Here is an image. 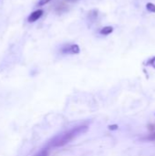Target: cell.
I'll return each mask as SVG.
<instances>
[{
	"instance_id": "cell-5",
	"label": "cell",
	"mask_w": 155,
	"mask_h": 156,
	"mask_svg": "<svg viewBox=\"0 0 155 156\" xmlns=\"http://www.w3.org/2000/svg\"><path fill=\"white\" fill-rule=\"evenodd\" d=\"M98 16V11L93 9V10H90L89 13H88V17L90 19V20H95V18H97Z\"/></svg>"
},
{
	"instance_id": "cell-3",
	"label": "cell",
	"mask_w": 155,
	"mask_h": 156,
	"mask_svg": "<svg viewBox=\"0 0 155 156\" xmlns=\"http://www.w3.org/2000/svg\"><path fill=\"white\" fill-rule=\"evenodd\" d=\"M42 15H43V10H42V9L36 10V11L32 12V13L29 15V16H28V18H27V21H28L29 23H33V22L37 21V19H39V18L42 16Z\"/></svg>"
},
{
	"instance_id": "cell-4",
	"label": "cell",
	"mask_w": 155,
	"mask_h": 156,
	"mask_svg": "<svg viewBox=\"0 0 155 156\" xmlns=\"http://www.w3.org/2000/svg\"><path fill=\"white\" fill-rule=\"evenodd\" d=\"M112 31H113V27H110V26L109 27H102L100 30V34L104 35V36H107V35L111 34Z\"/></svg>"
},
{
	"instance_id": "cell-1",
	"label": "cell",
	"mask_w": 155,
	"mask_h": 156,
	"mask_svg": "<svg viewBox=\"0 0 155 156\" xmlns=\"http://www.w3.org/2000/svg\"><path fill=\"white\" fill-rule=\"evenodd\" d=\"M89 130V126L88 125H79V126H75L64 133H61L58 135H56L54 138H52L50 140V142L48 143V146L50 148H59V147H63L66 144H69L71 141L75 140L77 137H79V135L87 133Z\"/></svg>"
},
{
	"instance_id": "cell-2",
	"label": "cell",
	"mask_w": 155,
	"mask_h": 156,
	"mask_svg": "<svg viewBox=\"0 0 155 156\" xmlns=\"http://www.w3.org/2000/svg\"><path fill=\"white\" fill-rule=\"evenodd\" d=\"M80 51L79 47L76 44H66L60 48V52L62 54H79Z\"/></svg>"
},
{
	"instance_id": "cell-12",
	"label": "cell",
	"mask_w": 155,
	"mask_h": 156,
	"mask_svg": "<svg viewBox=\"0 0 155 156\" xmlns=\"http://www.w3.org/2000/svg\"><path fill=\"white\" fill-rule=\"evenodd\" d=\"M119 126L118 125H111V126H109V129L110 130H118Z\"/></svg>"
},
{
	"instance_id": "cell-6",
	"label": "cell",
	"mask_w": 155,
	"mask_h": 156,
	"mask_svg": "<svg viewBox=\"0 0 155 156\" xmlns=\"http://www.w3.org/2000/svg\"><path fill=\"white\" fill-rule=\"evenodd\" d=\"M66 10H67V5L62 3H60L58 5L56 6V11L58 13H62V12H65Z\"/></svg>"
},
{
	"instance_id": "cell-8",
	"label": "cell",
	"mask_w": 155,
	"mask_h": 156,
	"mask_svg": "<svg viewBox=\"0 0 155 156\" xmlns=\"http://www.w3.org/2000/svg\"><path fill=\"white\" fill-rule=\"evenodd\" d=\"M146 8L149 12L151 13H155V5L153 3H148L146 5Z\"/></svg>"
},
{
	"instance_id": "cell-10",
	"label": "cell",
	"mask_w": 155,
	"mask_h": 156,
	"mask_svg": "<svg viewBox=\"0 0 155 156\" xmlns=\"http://www.w3.org/2000/svg\"><path fill=\"white\" fill-rule=\"evenodd\" d=\"M51 0H39L38 3H37V6H42V5H45L46 4H48V2H50Z\"/></svg>"
},
{
	"instance_id": "cell-7",
	"label": "cell",
	"mask_w": 155,
	"mask_h": 156,
	"mask_svg": "<svg viewBox=\"0 0 155 156\" xmlns=\"http://www.w3.org/2000/svg\"><path fill=\"white\" fill-rule=\"evenodd\" d=\"M34 156H48V150L47 148H44L40 150L38 153H37Z\"/></svg>"
},
{
	"instance_id": "cell-11",
	"label": "cell",
	"mask_w": 155,
	"mask_h": 156,
	"mask_svg": "<svg viewBox=\"0 0 155 156\" xmlns=\"http://www.w3.org/2000/svg\"><path fill=\"white\" fill-rule=\"evenodd\" d=\"M148 140H151V141H153V140H155V133H152V134L148 137Z\"/></svg>"
},
{
	"instance_id": "cell-13",
	"label": "cell",
	"mask_w": 155,
	"mask_h": 156,
	"mask_svg": "<svg viewBox=\"0 0 155 156\" xmlns=\"http://www.w3.org/2000/svg\"><path fill=\"white\" fill-rule=\"evenodd\" d=\"M69 1H77V0H69Z\"/></svg>"
},
{
	"instance_id": "cell-9",
	"label": "cell",
	"mask_w": 155,
	"mask_h": 156,
	"mask_svg": "<svg viewBox=\"0 0 155 156\" xmlns=\"http://www.w3.org/2000/svg\"><path fill=\"white\" fill-rule=\"evenodd\" d=\"M148 66H152L153 68H154L155 69V57L153 58H152L151 59H149L148 61H147V63H146Z\"/></svg>"
}]
</instances>
